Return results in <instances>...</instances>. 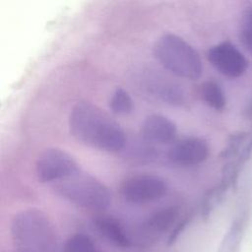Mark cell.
I'll return each instance as SVG.
<instances>
[{"label": "cell", "mask_w": 252, "mask_h": 252, "mask_svg": "<svg viewBox=\"0 0 252 252\" xmlns=\"http://www.w3.org/2000/svg\"><path fill=\"white\" fill-rule=\"evenodd\" d=\"M68 124L71 135L91 148L116 153L125 146L126 137L121 126L91 102L76 103L70 111Z\"/></svg>", "instance_id": "cell-1"}, {"label": "cell", "mask_w": 252, "mask_h": 252, "mask_svg": "<svg viewBox=\"0 0 252 252\" xmlns=\"http://www.w3.org/2000/svg\"><path fill=\"white\" fill-rule=\"evenodd\" d=\"M17 252H56L58 238L53 222L42 211L30 208L17 213L10 226Z\"/></svg>", "instance_id": "cell-2"}, {"label": "cell", "mask_w": 252, "mask_h": 252, "mask_svg": "<svg viewBox=\"0 0 252 252\" xmlns=\"http://www.w3.org/2000/svg\"><path fill=\"white\" fill-rule=\"evenodd\" d=\"M154 54L159 64L177 77L196 80L203 73L198 51L175 33H164L155 43Z\"/></svg>", "instance_id": "cell-3"}, {"label": "cell", "mask_w": 252, "mask_h": 252, "mask_svg": "<svg viewBox=\"0 0 252 252\" xmlns=\"http://www.w3.org/2000/svg\"><path fill=\"white\" fill-rule=\"evenodd\" d=\"M52 188L58 196L83 209L103 211L111 203L108 187L96 177L81 171L54 183Z\"/></svg>", "instance_id": "cell-4"}, {"label": "cell", "mask_w": 252, "mask_h": 252, "mask_svg": "<svg viewBox=\"0 0 252 252\" xmlns=\"http://www.w3.org/2000/svg\"><path fill=\"white\" fill-rule=\"evenodd\" d=\"M80 170L77 160L67 152L58 148L44 150L36 158L35 174L39 182L57 183Z\"/></svg>", "instance_id": "cell-5"}, {"label": "cell", "mask_w": 252, "mask_h": 252, "mask_svg": "<svg viewBox=\"0 0 252 252\" xmlns=\"http://www.w3.org/2000/svg\"><path fill=\"white\" fill-rule=\"evenodd\" d=\"M119 192L127 203L144 205L161 199L167 192V184L155 174H135L122 181Z\"/></svg>", "instance_id": "cell-6"}, {"label": "cell", "mask_w": 252, "mask_h": 252, "mask_svg": "<svg viewBox=\"0 0 252 252\" xmlns=\"http://www.w3.org/2000/svg\"><path fill=\"white\" fill-rule=\"evenodd\" d=\"M207 58L219 73L230 79L241 77L248 68L245 56L229 41L212 46L208 50Z\"/></svg>", "instance_id": "cell-7"}, {"label": "cell", "mask_w": 252, "mask_h": 252, "mask_svg": "<svg viewBox=\"0 0 252 252\" xmlns=\"http://www.w3.org/2000/svg\"><path fill=\"white\" fill-rule=\"evenodd\" d=\"M210 155L208 143L199 137H187L175 142L167 152V158L174 164L193 166L204 162Z\"/></svg>", "instance_id": "cell-8"}, {"label": "cell", "mask_w": 252, "mask_h": 252, "mask_svg": "<svg viewBox=\"0 0 252 252\" xmlns=\"http://www.w3.org/2000/svg\"><path fill=\"white\" fill-rule=\"evenodd\" d=\"M179 218V209L176 206L160 208L152 213L142 223L140 235L143 240L152 242L158 240L174 224Z\"/></svg>", "instance_id": "cell-9"}, {"label": "cell", "mask_w": 252, "mask_h": 252, "mask_svg": "<svg viewBox=\"0 0 252 252\" xmlns=\"http://www.w3.org/2000/svg\"><path fill=\"white\" fill-rule=\"evenodd\" d=\"M141 132L144 140L150 144L167 145L175 141L177 127L167 116L153 113L145 118Z\"/></svg>", "instance_id": "cell-10"}, {"label": "cell", "mask_w": 252, "mask_h": 252, "mask_svg": "<svg viewBox=\"0 0 252 252\" xmlns=\"http://www.w3.org/2000/svg\"><path fill=\"white\" fill-rule=\"evenodd\" d=\"M93 225L107 242L120 249L132 247L133 240L119 220L112 216L98 215L94 218Z\"/></svg>", "instance_id": "cell-11"}, {"label": "cell", "mask_w": 252, "mask_h": 252, "mask_svg": "<svg viewBox=\"0 0 252 252\" xmlns=\"http://www.w3.org/2000/svg\"><path fill=\"white\" fill-rule=\"evenodd\" d=\"M147 88L152 95L164 103L174 106H181L185 103L186 97L183 90L173 82L153 78L147 84Z\"/></svg>", "instance_id": "cell-12"}, {"label": "cell", "mask_w": 252, "mask_h": 252, "mask_svg": "<svg viewBox=\"0 0 252 252\" xmlns=\"http://www.w3.org/2000/svg\"><path fill=\"white\" fill-rule=\"evenodd\" d=\"M201 96L207 105L218 111H221L226 104L222 88L219 83L213 80L206 81L202 84Z\"/></svg>", "instance_id": "cell-13"}, {"label": "cell", "mask_w": 252, "mask_h": 252, "mask_svg": "<svg viewBox=\"0 0 252 252\" xmlns=\"http://www.w3.org/2000/svg\"><path fill=\"white\" fill-rule=\"evenodd\" d=\"M109 107L115 114L126 115L133 111L134 101L126 90L123 88H117L110 96Z\"/></svg>", "instance_id": "cell-14"}, {"label": "cell", "mask_w": 252, "mask_h": 252, "mask_svg": "<svg viewBox=\"0 0 252 252\" xmlns=\"http://www.w3.org/2000/svg\"><path fill=\"white\" fill-rule=\"evenodd\" d=\"M227 190V187H225L221 183H219L218 185L207 191V193L203 197L201 204V215L204 219L208 218L210 214L215 210V208L222 201Z\"/></svg>", "instance_id": "cell-15"}, {"label": "cell", "mask_w": 252, "mask_h": 252, "mask_svg": "<svg viewBox=\"0 0 252 252\" xmlns=\"http://www.w3.org/2000/svg\"><path fill=\"white\" fill-rule=\"evenodd\" d=\"M62 252H100L92 238L84 233L72 235L65 242Z\"/></svg>", "instance_id": "cell-16"}, {"label": "cell", "mask_w": 252, "mask_h": 252, "mask_svg": "<svg viewBox=\"0 0 252 252\" xmlns=\"http://www.w3.org/2000/svg\"><path fill=\"white\" fill-rule=\"evenodd\" d=\"M238 37L244 48L252 54V9H247L242 14Z\"/></svg>", "instance_id": "cell-17"}, {"label": "cell", "mask_w": 252, "mask_h": 252, "mask_svg": "<svg viewBox=\"0 0 252 252\" xmlns=\"http://www.w3.org/2000/svg\"><path fill=\"white\" fill-rule=\"evenodd\" d=\"M188 221H189V219H188V218H185V219L179 220V221L175 224V226H174L172 232L170 233V235H169V237H168V245L172 244V243L177 239V237L179 236L180 232H182V231L184 230V228L186 227Z\"/></svg>", "instance_id": "cell-18"}]
</instances>
